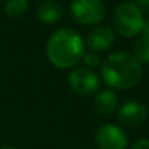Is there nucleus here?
Wrapping results in <instances>:
<instances>
[{"instance_id": "obj_3", "label": "nucleus", "mask_w": 149, "mask_h": 149, "mask_svg": "<svg viewBox=\"0 0 149 149\" xmlns=\"http://www.w3.org/2000/svg\"><path fill=\"white\" fill-rule=\"evenodd\" d=\"M145 17L135 3H120L113 13V26L123 38H133L143 32Z\"/></svg>"}, {"instance_id": "obj_6", "label": "nucleus", "mask_w": 149, "mask_h": 149, "mask_svg": "<svg viewBox=\"0 0 149 149\" xmlns=\"http://www.w3.org/2000/svg\"><path fill=\"white\" fill-rule=\"evenodd\" d=\"M94 141L99 149H126L129 143L126 133L111 123L100 126L96 130Z\"/></svg>"}, {"instance_id": "obj_2", "label": "nucleus", "mask_w": 149, "mask_h": 149, "mask_svg": "<svg viewBox=\"0 0 149 149\" xmlns=\"http://www.w3.org/2000/svg\"><path fill=\"white\" fill-rule=\"evenodd\" d=\"M47 58L56 68L65 70L77 65L84 54V41L74 29H58L47 42Z\"/></svg>"}, {"instance_id": "obj_9", "label": "nucleus", "mask_w": 149, "mask_h": 149, "mask_svg": "<svg viewBox=\"0 0 149 149\" xmlns=\"http://www.w3.org/2000/svg\"><path fill=\"white\" fill-rule=\"evenodd\" d=\"M94 110L101 114V116H109L111 114L116 107H117V97L114 94V91L111 90H103L96 94L94 101H93Z\"/></svg>"}, {"instance_id": "obj_17", "label": "nucleus", "mask_w": 149, "mask_h": 149, "mask_svg": "<svg viewBox=\"0 0 149 149\" xmlns=\"http://www.w3.org/2000/svg\"><path fill=\"white\" fill-rule=\"evenodd\" d=\"M0 149H16V148H13V146H3V148H0Z\"/></svg>"}, {"instance_id": "obj_13", "label": "nucleus", "mask_w": 149, "mask_h": 149, "mask_svg": "<svg viewBox=\"0 0 149 149\" xmlns=\"http://www.w3.org/2000/svg\"><path fill=\"white\" fill-rule=\"evenodd\" d=\"M83 61H84V64L88 67V68H93V67H97L100 64V56L97 52H93V51H88V52H86L84 51V54H83V58H81Z\"/></svg>"}, {"instance_id": "obj_1", "label": "nucleus", "mask_w": 149, "mask_h": 149, "mask_svg": "<svg viewBox=\"0 0 149 149\" xmlns=\"http://www.w3.org/2000/svg\"><path fill=\"white\" fill-rule=\"evenodd\" d=\"M142 65L133 54L117 51L106 58L101 64V78L107 86L117 90L135 87L142 80Z\"/></svg>"}, {"instance_id": "obj_4", "label": "nucleus", "mask_w": 149, "mask_h": 149, "mask_svg": "<svg viewBox=\"0 0 149 149\" xmlns=\"http://www.w3.org/2000/svg\"><path fill=\"white\" fill-rule=\"evenodd\" d=\"M70 10L72 17L83 25H97L106 15L101 0H72Z\"/></svg>"}, {"instance_id": "obj_8", "label": "nucleus", "mask_w": 149, "mask_h": 149, "mask_svg": "<svg viewBox=\"0 0 149 149\" xmlns=\"http://www.w3.org/2000/svg\"><path fill=\"white\" fill-rule=\"evenodd\" d=\"M113 44H114V32L111 31V28H109L106 25H100V26L93 28L87 36L88 48L97 54L110 49Z\"/></svg>"}, {"instance_id": "obj_11", "label": "nucleus", "mask_w": 149, "mask_h": 149, "mask_svg": "<svg viewBox=\"0 0 149 149\" xmlns=\"http://www.w3.org/2000/svg\"><path fill=\"white\" fill-rule=\"evenodd\" d=\"M133 56L139 61V64H149V33L142 32L135 42Z\"/></svg>"}, {"instance_id": "obj_15", "label": "nucleus", "mask_w": 149, "mask_h": 149, "mask_svg": "<svg viewBox=\"0 0 149 149\" xmlns=\"http://www.w3.org/2000/svg\"><path fill=\"white\" fill-rule=\"evenodd\" d=\"M143 32L149 33V20H146V22H145V25H143Z\"/></svg>"}, {"instance_id": "obj_7", "label": "nucleus", "mask_w": 149, "mask_h": 149, "mask_svg": "<svg viewBox=\"0 0 149 149\" xmlns=\"http://www.w3.org/2000/svg\"><path fill=\"white\" fill-rule=\"evenodd\" d=\"M148 117V107L139 101L130 100L123 103L117 110V119L127 126H139Z\"/></svg>"}, {"instance_id": "obj_10", "label": "nucleus", "mask_w": 149, "mask_h": 149, "mask_svg": "<svg viewBox=\"0 0 149 149\" xmlns=\"http://www.w3.org/2000/svg\"><path fill=\"white\" fill-rule=\"evenodd\" d=\"M62 17V7L56 3L48 0L38 7V19L44 23H55Z\"/></svg>"}, {"instance_id": "obj_14", "label": "nucleus", "mask_w": 149, "mask_h": 149, "mask_svg": "<svg viewBox=\"0 0 149 149\" xmlns=\"http://www.w3.org/2000/svg\"><path fill=\"white\" fill-rule=\"evenodd\" d=\"M132 149H149V139H139L138 142H135Z\"/></svg>"}, {"instance_id": "obj_5", "label": "nucleus", "mask_w": 149, "mask_h": 149, "mask_svg": "<svg viewBox=\"0 0 149 149\" xmlns=\"http://www.w3.org/2000/svg\"><path fill=\"white\" fill-rule=\"evenodd\" d=\"M68 84L75 94L88 96L99 90L100 78L93 70L87 67H77L68 74Z\"/></svg>"}, {"instance_id": "obj_16", "label": "nucleus", "mask_w": 149, "mask_h": 149, "mask_svg": "<svg viewBox=\"0 0 149 149\" xmlns=\"http://www.w3.org/2000/svg\"><path fill=\"white\" fill-rule=\"evenodd\" d=\"M138 3H141L142 6H149V0H138Z\"/></svg>"}, {"instance_id": "obj_12", "label": "nucleus", "mask_w": 149, "mask_h": 149, "mask_svg": "<svg viewBox=\"0 0 149 149\" xmlns=\"http://www.w3.org/2000/svg\"><path fill=\"white\" fill-rule=\"evenodd\" d=\"M29 6L28 0H6L4 1V12L10 17H20L26 13Z\"/></svg>"}]
</instances>
